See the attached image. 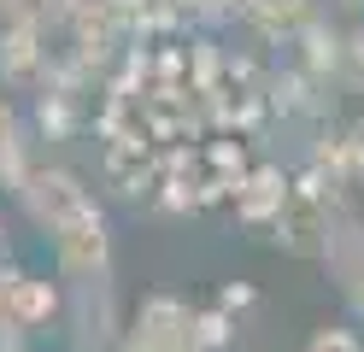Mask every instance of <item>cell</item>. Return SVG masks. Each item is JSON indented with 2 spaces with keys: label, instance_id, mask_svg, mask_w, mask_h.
Masks as SVG:
<instances>
[{
  "label": "cell",
  "instance_id": "6da1fadb",
  "mask_svg": "<svg viewBox=\"0 0 364 352\" xmlns=\"http://www.w3.org/2000/svg\"><path fill=\"white\" fill-rule=\"evenodd\" d=\"M329 194H341V188H329L323 176H300V182H288V194H282V206H277V218H270V223L282 229V247H288V252L311 258L317 247H323Z\"/></svg>",
  "mask_w": 364,
  "mask_h": 352
},
{
  "label": "cell",
  "instance_id": "7a4b0ae2",
  "mask_svg": "<svg viewBox=\"0 0 364 352\" xmlns=\"http://www.w3.org/2000/svg\"><path fill=\"white\" fill-rule=\"evenodd\" d=\"M18 200H24V211H30V223H41V229H59V223H71L77 211H88L95 200H88V188L71 176V171H59V164H30V176L18 182Z\"/></svg>",
  "mask_w": 364,
  "mask_h": 352
},
{
  "label": "cell",
  "instance_id": "3957f363",
  "mask_svg": "<svg viewBox=\"0 0 364 352\" xmlns=\"http://www.w3.org/2000/svg\"><path fill=\"white\" fill-rule=\"evenodd\" d=\"M53 247H59V270L71 282H88V276H106L112 270V229L95 206L77 211L71 223L53 229Z\"/></svg>",
  "mask_w": 364,
  "mask_h": 352
},
{
  "label": "cell",
  "instance_id": "277c9868",
  "mask_svg": "<svg viewBox=\"0 0 364 352\" xmlns=\"http://www.w3.org/2000/svg\"><path fill=\"white\" fill-rule=\"evenodd\" d=\"M48 30L41 23H6L0 30V88H12V94H30L48 82Z\"/></svg>",
  "mask_w": 364,
  "mask_h": 352
},
{
  "label": "cell",
  "instance_id": "5b68a950",
  "mask_svg": "<svg viewBox=\"0 0 364 352\" xmlns=\"http://www.w3.org/2000/svg\"><path fill=\"white\" fill-rule=\"evenodd\" d=\"M323 265L335 270V282L347 288V282L358 276L364 265V223H358V211L347 206V194H329V218H323Z\"/></svg>",
  "mask_w": 364,
  "mask_h": 352
},
{
  "label": "cell",
  "instance_id": "8992f818",
  "mask_svg": "<svg viewBox=\"0 0 364 352\" xmlns=\"http://www.w3.org/2000/svg\"><path fill=\"white\" fill-rule=\"evenodd\" d=\"M106 182L118 188L124 200L153 194L159 159H153V147H147V135H106Z\"/></svg>",
  "mask_w": 364,
  "mask_h": 352
},
{
  "label": "cell",
  "instance_id": "52a82bcc",
  "mask_svg": "<svg viewBox=\"0 0 364 352\" xmlns=\"http://www.w3.org/2000/svg\"><path fill=\"white\" fill-rule=\"evenodd\" d=\"M59 317H71L77 341L95 352L112 341V282L106 276H88V282H71V305H65Z\"/></svg>",
  "mask_w": 364,
  "mask_h": 352
},
{
  "label": "cell",
  "instance_id": "ba28073f",
  "mask_svg": "<svg viewBox=\"0 0 364 352\" xmlns=\"http://www.w3.org/2000/svg\"><path fill=\"white\" fill-rule=\"evenodd\" d=\"M235 194V218L241 223H270L277 218V206L288 194V176L277 171V164H259V171H241V182L230 188Z\"/></svg>",
  "mask_w": 364,
  "mask_h": 352
},
{
  "label": "cell",
  "instance_id": "9c48e42d",
  "mask_svg": "<svg viewBox=\"0 0 364 352\" xmlns=\"http://www.w3.org/2000/svg\"><path fill=\"white\" fill-rule=\"evenodd\" d=\"M65 311V299H59V288L53 282H41V276H18V288H12V311H6V323L12 329H48L53 317Z\"/></svg>",
  "mask_w": 364,
  "mask_h": 352
},
{
  "label": "cell",
  "instance_id": "30bf717a",
  "mask_svg": "<svg viewBox=\"0 0 364 352\" xmlns=\"http://www.w3.org/2000/svg\"><path fill=\"white\" fill-rule=\"evenodd\" d=\"M264 41H294L311 23V0H247V12H241Z\"/></svg>",
  "mask_w": 364,
  "mask_h": 352
},
{
  "label": "cell",
  "instance_id": "8fae6325",
  "mask_svg": "<svg viewBox=\"0 0 364 352\" xmlns=\"http://www.w3.org/2000/svg\"><path fill=\"white\" fill-rule=\"evenodd\" d=\"M36 124H41V135H48V141L77 135V129H82V94H71V88H41Z\"/></svg>",
  "mask_w": 364,
  "mask_h": 352
},
{
  "label": "cell",
  "instance_id": "7c38bea8",
  "mask_svg": "<svg viewBox=\"0 0 364 352\" xmlns=\"http://www.w3.org/2000/svg\"><path fill=\"white\" fill-rule=\"evenodd\" d=\"M194 18V0H129V36H165Z\"/></svg>",
  "mask_w": 364,
  "mask_h": 352
},
{
  "label": "cell",
  "instance_id": "4fadbf2b",
  "mask_svg": "<svg viewBox=\"0 0 364 352\" xmlns=\"http://www.w3.org/2000/svg\"><path fill=\"white\" fill-rule=\"evenodd\" d=\"M24 176H30V141H24V129H18V112L0 100V182L18 194Z\"/></svg>",
  "mask_w": 364,
  "mask_h": 352
},
{
  "label": "cell",
  "instance_id": "5bb4252c",
  "mask_svg": "<svg viewBox=\"0 0 364 352\" xmlns=\"http://www.w3.org/2000/svg\"><path fill=\"white\" fill-rule=\"evenodd\" d=\"M300 41H306V77H329V70H341V36L335 30H323V23H306L300 30Z\"/></svg>",
  "mask_w": 364,
  "mask_h": 352
},
{
  "label": "cell",
  "instance_id": "9a60e30c",
  "mask_svg": "<svg viewBox=\"0 0 364 352\" xmlns=\"http://www.w3.org/2000/svg\"><path fill=\"white\" fill-rule=\"evenodd\" d=\"M223 346H230V311H194L188 352H223Z\"/></svg>",
  "mask_w": 364,
  "mask_h": 352
},
{
  "label": "cell",
  "instance_id": "2e32d148",
  "mask_svg": "<svg viewBox=\"0 0 364 352\" xmlns=\"http://www.w3.org/2000/svg\"><path fill=\"white\" fill-rule=\"evenodd\" d=\"M59 6L65 0H0V18L6 23H41L48 30V23H59Z\"/></svg>",
  "mask_w": 364,
  "mask_h": 352
},
{
  "label": "cell",
  "instance_id": "e0dca14e",
  "mask_svg": "<svg viewBox=\"0 0 364 352\" xmlns=\"http://www.w3.org/2000/svg\"><path fill=\"white\" fill-rule=\"evenodd\" d=\"M306 352H364V346H358V335H353V329H317Z\"/></svg>",
  "mask_w": 364,
  "mask_h": 352
},
{
  "label": "cell",
  "instance_id": "ac0fdd59",
  "mask_svg": "<svg viewBox=\"0 0 364 352\" xmlns=\"http://www.w3.org/2000/svg\"><path fill=\"white\" fill-rule=\"evenodd\" d=\"M341 147H347V171H353V182H364V117L341 129Z\"/></svg>",
  "mask_w": 364,
  "mask_h": 352
},
{
  "label": "cell",
  "instance_id": "d6986e66",
  "mask_svg": "<svg viewBox=\"0 0 364 352\" xmlns=\"http://www.w3.org/2000/svg\"><path fill=\"white\" fill-rule=\"evenodd\" d=\"M341 77H347L353 88H364V30H358L347 47H341Z\"/></svg>",
  "mask_w": 364,
  "mask_h": 352
},
{
  "label": "cell",
  "instance_id": "ffe728a7",
  "mask_svg": "<svg viewBox=\"0 0 364 352\" xmlns=\"http://www.w3.org/2000/svg\"><path fill=\"white\" fill-rule=\"evenodd\" d=\"M241 12H247V0H194V18H206V23L241 18Z\"/></svg>",
  "mask_w": 364,
  "mask_h": 352
},
{
  "label": "cell",
  "instance_id": "44dd1931",
  "mask_svg": "<svg viewBox=\"0 0 364 352\" xmlns=\"http://www.w3.org/2000/svg\"><path fill=\"white\" fill-rule=\"evenodd\" d=\"M247 305H253V288H235L230 282V288L218 294V311H247Z\"/></svg>",
  "mask_w": 364,
  "mask_h": 352
},
{
  "label": "cell",
  "instance_id": "7402d4cb",
  "mask_svg": "<svg viewBox=\"0 0 364 352\" xmlns=\"http://www.w3.org/2000/svg\"><path fill=\"white\" fill-rule=\"evenodd\" d=\"M18 276H24V270L0 265V323H6V311H12V288H18Z\"/></svg>",
  "mask_w": 364,
  "mask_h": 352
},
{
  "label": "cell",
  "instance_id": "603a6c76",
  "mask_svg": "<svg viewBox=\"0 0 364 352\" xmlns=\"http://www.w3.org/2000/svg\"><path fill=\"white\" fill-rule=\"evenodd\" d=\"M0 352H24V329H12V323H0Z\"/></svg>",
  "mask_w": 364,
  "mask_h": 352
},
{
  "label": "cell",
  "instance_id": "cb8c5ba5",
  "mask_svg": "<svg viewBox=\"0 0 364 352\" xmlns=\"http://www.w3.org/2000/svg\"><path fill=\"white\" fill-rule=\"evenodd\" d=\"M347 288H353V299H358V305H364V265H358V276H353V282H347Z\"/></svg>",
  "mask_w": 364,
  "mask_h": 352
},
{
  "label": "cell",
  "instance_id": "d4e9b609",
  "mask_svg": "<svg viewBox=\"0 0 364 352\" xmlns=\"http://www.w3.org/2000/svg\"><path fill=\"white\" fill-rule=\"evenodd\" d=\"M0 258H6V223H0Z\"/></svg>",
  "mask_w": 364,
  "mask_h": 352
}]
</instances>
